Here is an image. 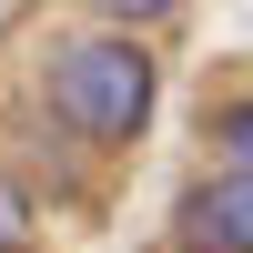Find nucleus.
Returning a JSON list of instances; mask_svg holds the SVG:
<instances>
[{"instance_id":"f257e3e1","label":"nucleus","mask_w":253,"mask_h":253,"mask_svg":"<svg viewBox=\"0 0 253 253\" xmlns=\"http://www.w3.org/2000/svg\"><path fill=\"white\" fill-rule=\"evenodd\" d=\"M51 112L81 142H132L152 122V61L132 41H61L51 51Z\"/></svg>"},{"instance_id":"f03ea898","label":"nucleus","mask_w":253,"mask_h":253,"mask_svg":"<svg viewBox=\"0 0 253 253\" xmlns=\"http://www.w3.org/2000/svg\"><path fill=\"white\" fill-rule=\"evenodd\" d=\"M172 253H253V172H203L172 203Z\"/></svg>"},{"instance_id":"7ed1b4c3","label":"nucleus","mask_w":253,"mask_h":253,"mask_svg":"<svg viewBox=\"0 0 253 253\" xmlns=\"http://www.w3.org/2000/svg\"><path fill=\"white\" fill-rule=\"evenodd\" d=\"M203 142H213V162H223V172H253V91L213 101V112H203Z\"/></svg>"},{"instance_id":"20e7f679","label":"nucleus","mask_w":253,"mask_h":253,"mask_svg":"<svg viewBox=\"0 0 253 253\" xmlns=\"http://www.w3.org/2000/svg\"><path fill=\"white\" fill-rule=\"evenodd\" d=\"M0 253H31V203H20L10 172H0Z\"/></svg>"},{"instance_id":"39448f33","label":"nucleus","mask_w":253,"mask_h":253,"mask_svg":"<svg viewBox=\"0 0 253 253\" xmlns=\"http://www.w3.org/2000/svg\"><path fill=\"white\" fill-rule=\"evenodd\" d=\"M81 10H101V20H122V31H132V20H172L182 0H81Z\"/></svg>"}]
</instances>
